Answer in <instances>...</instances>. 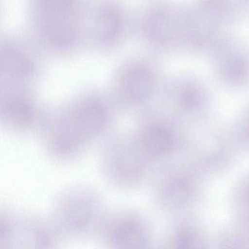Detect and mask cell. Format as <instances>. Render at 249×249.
<instances>
[{
  "instance_id": "cell-1",
  "label": "cell",
  "mask_w": 249,
  "mask_h": 249,
  "mask_svg": "<svg viewBox=\"0 0 249 249\" xmlns=\"http://www.w3.org/2000/svg\"><path fill=\"white\" fill-rule=\"evenodd\" d=\"M107 118L106 109L100 102H84L61 122L53 138V148L59 154L72 153L101 132Z\"/></svg>"
},
{
  "instance_id": "cell-2",
  "label": "cell",
  "mask_w": 249,
  "mask_h": 249,
  "mask_svg": "<svg viewBox=\"0 0 249 249\" xmlns=\"http://www.w3.org/2000/svg\"><path fill=\"white\" fill-rule=\"evenodd\" d=\"M154 85V75L151 70L140 62L126 66L119 78L121 94L128 103L136 106L148 100Z\"/></svg>"
},
{
  "instance_id": "cell-3",
  "label": "cell",
  "mask_w": 249,
  "mask_h": 249,
  "mask_svg": "<svg viewBox=\"0 0 249 249\" xmlns=\"http://www.w3.org/2000/svg\"><path fill=\"white\" fill-rule=\"evenodd\" d=\"M39 33L75 25L76 0H34Z\"/></svg>"
},
{
  "instance_id": "cell-4",
  "label": "cell",
  "mask_w": 249,
  "mask_h": 249,
  "mask_svg": "<svg viewBox=\"0 0 249 249\" xmlns=\"http://www.w3.org/2000/svg\"><path fill=\"white\" fill-rule=\"evenodd\" d=\"M94 24V35L97 41L103 46H110L122 33V14L114 5L104 4L96 11Z\"/></svg>"
},
{
  "instance_id": "cell-5",
  "label": "cell",
  "mask_w": 249,
  "mask_h": 249,
  "mask_svg": "<svg viewBox=\"0 0 249 249\" xmlns=\"http://www.w3.org/2000/svg\"><path fill=\"white\" fill-rule=\"evenodd\" d=\"M34 63L22 49L6 43L1 50V71L2 74L14 80L29 78L34 72Z\"/></svg>"
},
{
  "instance_id": "cell-6",
  "label": "cell",
  "mask_w": 249,
  "mask_h": 249,
  "mask_svg": "<svg viewBox=\"0 0 249 249\" xmlns=\"http://www.w3.org/2000/svg\"><path fill=\"white\" fill-rule=\"evenodd\" d=\"M174 17L167 10H154L147 15L144 31L151 41L165 43L176 32Z\"/></svg>"
},
{
  "instance_id": "cell-7",
  "label": "cell",
  "mask_w": 249,
  "mask_h": 249,
  "mask_svg": "<svg viewBox=\"0 0 249 249\" xmlns=\"http://www.w3.org/2000/svg\"><path fill=\"white\" fill-rule=\"evenodd\" d=\"M111 239L117 247L126 249H139L147 243L145 229L134 220H125L119 223L112 231Z\"/></svg>"
},
{
  "instance_id": "cell-8",
  "label": "cell",
  "mask_w": 249,
  "mask_h": 249,
  "mask_svg": "<svg viewBox=\"0 0 249 249\" xmlns=\"http://www.w3.org/2000/svg\"><path fill=\"white\" fill-rule=\"evenodd\" d=\"M145 150L155 155L167 154L173 148L174 138L170 129L161 125H154L146 129L142 137Z\"/></svg>"
},
{
  "instance_id": "cell-9",
  "label": "cell",
  "mask_w": 249,
  "mask_h": 249,
  "mask_svg": "<svg viewBox=\"0 0 249 249\" xmlns=\"http://www.w3.org/2000/svg\"><path fill=\"white\" fill-rule=\"evenodd\" d=\"M92 207L88 201L76 199L71 201L62 211V221L70 230H81L89 222Z\"/></svg>"
},
{
  "instance_id": "cell-10",
  "label": "cell",
  "mask_w": 249,
  "mask_h": 249,
  "mask_svg": "<svg viewBox=\"0 0 249 249\" xmlns=\"http://www.w3.org/2000/svg\"><path fill=\"white\" fill-rule=\"evenodd\" d=\"M2 113L7 123L16 127L28 126L34 118V110L31 105L19 97L8 100L3 106Z\"/></svg>"
},
{
  "instance_id": "cell-11",
  "label": "cell",
  "mask_w": 249,
  "mask_h": 249,
  "mask_svg": "<svg viewBox=\"0 0 249 249\" xmlns=\"http://www.w3.org/2000/svg\"><path fill=\"white\" fill-rule=\"evenodd\" d=\"M184 190V188L181 187V184L176 183V184L170 185L166 191V196L167 200L173 203H178L181 202L183 199L184 192L181 191Z\"/></svg>"
}]
</instances>
